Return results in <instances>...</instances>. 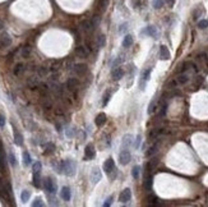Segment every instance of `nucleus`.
I'll return each mask as SVG.
<instances>
[{
    "label": "nucleus",
    "mask_w": 208,
    "mask_h": 207,
    "mask_svg": "<svg viewBox=\"0 0 208 207\" xmlns=\"http://www.w3.org/2000/svg\"><path fill=\"white\" fill-rule=\"evenodd\" d=\"M75 162L73 160H65L63 161V174H65L67 176H74L75 175Z\"/></svg>",
    "instance_id": "1"
},
{
    "label": "nucleus",
    "mask_w": 208,
    "mask_h": 207,
    "mask_svg": "<svg viewBox=\"0 0 208 207\" xmlns=\"http://www.w3.org/2000/svg\"><path fill=\"white\" fill-rule=\"evenodd\" d=\"M104 170L106 171L109 175H111V179H114L115 178V175H116V170H115V162H114V160L110 157V159H107L105 162H104Z\"/></svg>",
    "instance_id": "2"
},
{
    "label": "nucleus",
    "mask_w": 208,
    "mask_h": 207,
    "mask_svg": "<svg viewBox=\"0 0 208 207\" xmlns=\"http://www.w3.org/2000/svg\"><path fill=\"white\" fill-rule=\"evenodd\" d=\"M44 187L49 194H55L56 193V184L53 180V178H46L44 180Z\"/></svg>",
    "instance_id": "3"
},
{
    "label": "nucleus",
    "mask_w": 208,
    "mask_h": 207,
    "mask_svg": "<svg viewBox=\"0 0 208 207\" xmlns=\"http://www.w3.org/2000/svg\"><path fill=\"white\" fill-rule=\"evenodd\" d=\"M102 178V174H101V170L98 168H93L92 171H91V182L92 184H97Z\"/></svg>",
    "instance_id": "4"
},
{
    "label": "nucleus",
    "mask_w": 208,
    "mask_h": 207,
    "mask_svg": "<svg viewBox=\"0 0 208 207\" xmlns=\"http://www.w3.org/2000/svg\"><path fill=\"white\" fill-rule=\"evenodd\" d=\"M130 198H132V190L129 189V188H125V189L119 194V201H120L121 203H128L129 201H130Z\"/></svg>",
    "instance_id": "5"
},
{
    "label": "nucleus",
    "mask_w": 208,
    "mask_h": 207,
    "mask_svg": "<svg viewBox=\"0 0 208 207\" xmlns=\"http://www.w3.org/2000/svg\"><path fill=\"white\" fill-rule=\"evenodd\" d=\"M130 159H132V155L129 151H126V150H123V151L119 153V161H120L121 165H126V164H129Z\"/></svg>",
    "instance_id": "6"
},
{
    "label": "nucleus",
    "mask_w": 208,
    "mask_h": 207,
    "mask_svg": "<svg viewBox=\"0 0 208 207\" xmlns=\"http://www.w3.org/2000/svg\"><path fill=\"white\" fill-rule=\"evenodd\" d=\"M95 156H96V150L93 147V145H87L84 150V159L92 160V159H95Z\"/></svg>",
    "instance_id": "7"
},
{
    "label": "nucleus",
    "mask_w": 208,
    "mask_h": 207,
    "mask_svg": "<svg viewBox=\"0 0 208 207\" xmlns=\"http://www.w3.org/2000/svg\"><path fill=\"white\" fill-rule=\"evenodd\" d=\"M96 19L95 20H83L82 22V30L83 31H86V32H92L93 30H95V27H96Z\"/></svg>",
    "instance_id": "8"
},
{
    "label": "nucleus",
    "mask_w": 208,
    "mask_h": 207,
    "mask_svg": "<svg viewBox=\"0 0 208 207\" xmlns=\"http://www.w3.org/2000/svg\"><path fill=\"white\" fill-rule=\"evenodd\" d=\"M0 45L4 46V47H8L12 45V37L9 36L8 33H3L2 36H0Z\"/></svg>",
    "instance_id": "9"
},
{
    "label": "nucleus",
    "mask_w": 208,
    "mask_h": 207,
    "mask_svg": "<svg viewBox=\"0 0 208 207\" xmlns=\"http://www.w3.org/2000/svg\"><path fill=\"white\" fill-rule=\"evenodd\" d=\"M60 196L61 198L64 199V201H70L71 198V190L69 187H63L61 190H60Z\"/></svg>",
    "instance_id": "10"
},
{
    "label": "nucleus",
    "mask_w": 208,
    "mask_h": 207,
    "mask_svg": "<svg viewBox=\"0 0 208 207\" xmlns=\"http://www.w3.org/2000/svg\"><path fill=\"white\" fill-rule=\"evenodd\" d=\"M38 84H40V82H38V78L37 77H30L27 79V86L30 87L31 90H36L38 87Z\"/></svg>",
    "instance_id": "11"
},
{
    "label": "nucleus",
    "mask_w": 208,
    "mask_h": 207,
    "mask_svg": "<svg viewBox=\"0 0 208 207\" xmlns=\"http://www.w3.org/2000/svg\"><path fill=\"white\" fill-rule=\"evenodd\" d=\"M74 72L78 76H83V74H86V72H87V65H86V64H75Z\"/></svg>",
    "instance_id": "12"
},
{
    "label": "nucleus",
    "mask_w": 208,
    "mask_h": 207,
    "mask_svg": "<svg viewBox=\"0 0 208 207\" xmlns=\"http://www.w3.org/2000/svg\"><path fill=\"white\" fill-rule=\"evenodd\" d=\"M111 77H112L114 81H119V79H121V78L124 77V70L121 68H116L115 70H112Z\"/></svg>",
    "instance_id": "13"
},
{
    "label": "nucleus",
    "mask_w": 208,
    "mask_h": 207,
    "mask_svg": "<svg viewBox=\"0 0 208 207\" xmlns=\"http://www.w3.org/2000/svg\"><path fill=\"white\" fill-rule=\"evenodd\" d=\"M160 58L162 60H169L170 59V51H169V49L165 45H162L160 47Z\"/></svg>",
    "instance_id": "14"
},
{
    "label": "nucleus",
    "mask_w": 208,
    "mask_h": 207,
    "mask_svg": "<svg viewBox=\"0 0 208 207\" xmlns=\"http://www.w3.org/2000/svg\"><path fill=\"white\" fill-rule=\"evenodd\" d=\"M75 54L79 56V58H87L88 56V50H87V47H84V46H78V47H75Z\"/></svg>",
    "instance_id": "15"
},
{
    "label": "nucleus",
    "mask_w": 208,
    "mask_h": 207,
    "mask_svg": "<svg viewBox=\"0 0 208 207\" xmlns=\"http://www.w3.org/2000/svg\"><path fill=\"white\" fill-rule=\"evenodd\" d=\"M77 87H78V79H75V78H69V79L67 81L68 91H74Z\"/></svg>",
    "instance_id": "16"
},
{
    "label": "nucleus",
    "mask_w": 208,
    "mask_h": 207,
    "mask_svg": "<svg viewBox=\"0 0 208 207\" xmlns=\"http://www.w3.org/2000/svg\"><path fill=\"white\" fill-rule=\"evenodd\" d=\"M143 33H147L148 36L153 37V39H157V30H156L155 26H148V27H146V30L143 31Z\"/></svg>",
    "instance_id": "17"
},
{
    "label": "nucleus",
    "mask_w": 208,
    "mask_h": 207,
    "mask_svg": "<svg viewBox=\"0 0 208 207\" xmlns=\"http://www.w3.org/2000/svg\"><path fill=\"white\" fill-rule=\"evenodd\" d=\"M95 123H96V125L97 127H102L105 123H106V115L104 113H101V114H98V115L96 116V120H95Z\"/></svg>",
    "instance_id": "18"
},
{
    "label": "nucleus",
    "mask_w": 208,
    "mask_h": 207,
    "mask_svg": "<svg viewBox=\"0 0 208 207\" xmlns=\"http://www.w3.org/2000/svg\"><path fill=\"white\" fill-rule=\"evenodd\" d=\"M26 70V67H24V64H22V63H19V64H17L16 67H14V69H13V73H14V76H20L23 72Z\"/></svg>",
    "instance_id": "19"
},
{
    "label": "nucleus",
    "mask_w": 208,
    "mask_h": 207,
    "mask_svg": "<svg viewBox=\"0 0 208 207\" xmlns=\"http://www.w3.org/2000/svg\"><path fill=\"white\" fill-rule=\"evenodd\" d=\"M14 143L17 146H22L23 145V135L20 134L18 131H14Z\"/></svg>",
    "instance_id": "20"
},
{
    "label": "nucleus",
    "mask_w": 208,
    "mask_h": 207,
    "mask_svg": "<svg viewBox=\"0 0 208 207\" xmlns=\"http://www.w3.org/2000/svg\"><path fill=\"white\" fill-rule=\"evenodd\" d=\"M37 90H38L41 96H45V95H47V92H49V86L46 83H40Z\"/></svg>",
    "instance_id": "21"
},
{
    "label": "nucleus",
    "mask_w": 208,
    "mask_h": 207,
    "mask_svg": "<svg viewBox=\"0 0 208 207\" xmlns=\"http://www.w3.org/2000/svg\"><path fill=\"white\" fill-rule=\"evenodd\" d=\"M133 143V135L132 134H125L123 138V147H129Z\"/></svg>",
    "instance_id": "22"
},
{
    "label": "nucleus",
    "mask_w": 208,
    "mask_h": 207,
    "mask_svg": "<svg viewBox=\"0 0 208 207\" xmlns=\"http://www.w3.org/2000/svg\"><path fill=\"white\" fill-rule=\"evenodd\" d=\"M22 157H23V165H24V166H28V165H31V162H32V159H31V155L28 153L27 151H24V152L22 153Z\"/></svg>",
    "instance_id": "23"
},
{
    "label": "nucleus",
    "mask_w": 208,
    "mask_h": 207,
    "mask_svg": "<svg viewBox=\"0 0 208 207\" xmlns=\"http://www.w3.org/2000/svg\"><path fill=\"white\" fill-rule=\"evenodd\" d=\"M33 185L36 188H40L41 187V176H40V173H33Z\"/></svg>",
    "instance_id": "24"
},
{
    "label": "nucleus",
    "mask_w": 208,
    "mask_h": 207,
    "mask_svg": "<svg viewBox=\"0 0 208 207\" xmlns=\"http://www.w3.org/2000/svg\"><path fill=\"white\" fill-rule=\"evenodd\" d=\"M30 198H31V192H30V190L24 189L22 193H20V199H22L23 203H26L27 201H30Z\"/></svg>",
    "instance_id": "25"
},
{
    "label": "nucleus",
    "mask_w": 208,
    "mask_h": 207,
    "mask_svg": "<svg viewBox=\"0 0 208 207\" xmlns=\"http://www.w3.org/2000/svg\"><path fill=\"white\" fill-rule=\"evenodd\" d=\"M133 45V37L130 36V35H126V36L124 37L123 40V46L124 47H130Z\"/></svg>",
    "instance_id": "26"
},
{
    "label": "nucleus",
    "mask_w": 208,
    "mask_h": 207,
    "mask_svg": "<svg viewBox=\"0 0 208 207\" xmlns=\"http://www.w3.org/2000/svg\"><path fill=\"white\" fill-rule=\"evenodd\" d=\"M188 81H189V78H188L186 74H180L176 78V83H179V84H185Z\"/></svg>",
    "instance_id": "27"
},
{
    "label": "nucleus",
    "mask_w": 208,
    "mask_h": 207,
    "mask_svg": "<svg viewBox=\"0 0 208 207\" xmlns=\"http://www.w3.org/2000/svg\"><path fill=\"white\" fill-rule=\"evenodd\" d=\"M53 168L58 174H63V161L61 162H53Z\"/></svg>",
    "instance_id": "28"
},
{
    "label": "nucleus",
    "mask_w": 208,
    "mask_h": 207,
    "mask_svg": "<svg viewBox=\"0 0 208 207\" xmlns=\"http://www.w3.org/2000/svg\"><path fill=\"white\" fill-rule=\"evenodd\" d=\"M157 150H159V143H155L152 147H151L149 150H148V151L146 152V155L148 156V157H151V156H153L156 152H157Z\"/></svg>",
    "instance_id": "29"
},
{
    "label": "nucleus",
    "mask_w": 208,
    "mask_h": 207,
    "mask_svg": "<svg viewBox=\"0 0 208 207\" xmlns=\"http://www.w3.org/2000/svg\"><path fill=\"white\" fill-rule=\"evenodd\" d=\"M49 72H50V69L46 68V67H40V68L37 69V73H38L40 77H46V76L49 74Z\"/></svg>",
    "instance_id": "30"
},
{
    "label": "nucleus",
    "mask_w": 208,
    "mask_h": 207,
    "mask_svg": "<svg viewBox=\"0 0 208 207\" xmlns=\"http://www.w3.org/2000/svg\"><path fill=\"white\" fill-rule=\"evenodd\" d=\"M152 184H153V178L152 176H147L146 178V182H144V187L147 190H151L152 188Z\"/></svg>",
    "instance_id": "31"
},
{
    "label": "nucleus",
    "mask_w": 208,
    "mask_h": 207,
    "mask_svg": "<svg viewBox=\"0 0 208 207\" xmlns=\"http://www.w3.org/2000/svg\"><path fill=\"white\" fill-rule=\"evenodd\" d=\"M151 72H152V69H151V68H148V69H146V70H143V72H142V79L144 81V82L149 79Z\"/></svg>",
    "instance_id": "32"
},
{
    "label": "nucleus",
    "mask_w": 208,
    "mask_h": 207,
    "mask_svg": "<svg viewBox=\"0 0 208 207\" xmlns=\"http://www.w3.org/2000/svg\"><path fill=\"white\" fill-rule=\"evenodd\" d=\"M160 133H161V129H152L148 133V139H155Z\"/></svg>",
    "instance_id": "33"
},
{
    "label": "nucleus",
    "mask_w": 208,
    "mask_h": 207,
    "mask_svg": "<svg viewBox=\"0 0 208 207\" xmlns=\"http://www.w3.org/2000/svg\"><path fill=\"white\" fill-rule=\"evenodd\" d=\"M163 0H152V5L155 9H161L163 6Z\"/></svg>",
    "instance_id": "34"
},
{
    "label": "nucleus",
    "mask_w": 208,
    "mask_h": 207,
    "mask_svg": "<svg viewBox=\"0 0 208 207\" xmlns=\"http://www.w3.org/2000/svg\"><path fill=\"white\" fill-rule=\"evenodd\" d=\"M139 174H140V168L139 166H134L133 170H132V175L134 179H138L139 178Z\"/></svg>",
    "instance_id": "35"
},
{
    "label": "nucleus",
    "mask_w": 208,
    "mask_h": 207,
    "mask_svg": "<svg viewBox=\"0 0 208 207\" xmlns=\"http://www.w3.org/2000/svg\"><path fill=\"white\" fill-rule=\"evenodd\" d=\"M32 169H33V173H41V169H42V164H41L40 161L35 162V164H33V166H32Z\"/></svg>",
    "instance_id": "36"
},
{
    "label": "nucleus",
    "mask_w": 208,
    "mask_h": 207,
    "mask_svg": "<svg viewBox=\"0 0 208 207\" xmlns=\"http://www.w3.org/2000/svg\"><path fill=\"white\" fill-rule=\"evenodd\" d=\"M157 162H159V161H157V159H152V160H149V162L147 164V169H148V171L152 170V169L157 165Z\"/></svg>",
    "instance_id": "37"
},
{
    "label": "nucleus",
    "mask_w": 208,
    "mask_h": 207,
    "mask_svg": "<svg viewBox=\"0 0 208 207\" xmlns=\"http://www.w3.org/2000/svg\"><path fill=\"white\" fill-rule=\"evenodd\" d=\"M30 54H31V47H28V46L22 47V56H23V58H28Z\"/></svg>",
    "instance_id": "38"
},
{
    "label": "nucleus",
    "mask_w": 208,
    "mask_h": 207,
    "mask_svg": "<svg viewBox=\"0 0 208 207\" xmlns=\"http://www.w3.org/2000/svg\"><path fill=\"white\" fill-rule=\"evenodd\" d=\"M32 206H33V207H37V206H38V207H42V206H44V202H42V199H41L40 197H37V198H36L35 201L32 202Z\"/></svg>",
    "instance_id": "39"
},
{
    "label": "nucleus",
    "mask_w": 208,
    "mask_h": 207,
    "mask_svg": "<svg viewBox=\"0 0 208 207\" xmlns=\"http://www.w3.org/2000/svg\"><path fill=\"white\" fill-rule=\"evenodd\" d=\"M51 108H53L51 100H50V98H45V101H44V109L49 110V109H51Z\"/></svg>",
    "instance_id": "40"
},
{
    "label": "nucleus",
    "mask_w": 208,
    "mask_h": 207,
    "mask_svg": "<svg viewBox=\"0 0 208 207\" xmlns=\"http://www.w3.org/2000/svg\"><path fill=\"white\" fill-rule=\"evenodd\" d=\"M105 41H106V37L104 36V35H101V36L97 39V45H98V47H102V46L105 45Z\"/></svg>",
    "instance_id": "41"
},
{
    "label": "nucleus",
    "mask_w": 208,
    "mask_h": 207,
    "mask_svg": "<svg viewBox=\"0 0 208 207\" xmlns=\"http://www.w3.org/2000/svg\"><path fill=\"white\" fill-rule=\"evenodd\" d=\"M45 147H46V151H45V153H46V155H47V153L54 152V150H55V146H54L53 143H47Z\"/></svg>",
    "instance_id": "42"
},
{
    "label": "nucleus",
    "mask_w": 208,
    "mask_h": 207,
    "mask_svg": "<svg viewBox=\"0 0 208 207\" xmlns=\"http://www.w3.org/2000/svg\"><path fill=\"white\" fill-rule=\"evenodd\" d=\"M9 161H10V165H12V166H16V165H17L16 156L13 155V152H9Z\"/></svg>",
    "instance_id": "43"
},
{
    "label": "nucleus",
    "mask_w": 208,
    "mask_h": 207,
    "mask_svg": "<svg viewBox=\"0 0 208 207\" xmlns=\"http://www.w3.org/2000/svg\"><path fill=\"white\" fill-rule=\"evenodd\" d=\"M198 27H199V28H202V30L207 28V27H208V20H204V19L199 20V22H198Z\"/></svg>",
    "instance_id": "44"
},
{
    "label": "nucleus",
    "mask_w": 208,
    "mask_h": 207,
    "mask_svg": "<svg viewBox=\"0 0 208 207\" xmlns=\"http://www.w3.org/2000/svg\"><path fill=\"white\" fill-rule=\"evenodd\" d=\"M148 201H149V205H159V202H156V201H159V199H157V197H155V196L148 197Z\"/></svg>",
    "instance_id": "45"
},
{
    "label": "nucleus",
    "mask_w": 208,
    "mask_h": 207,
    "mask_svg": "<svg viewBox=\"0 0 208 207\" xmlns=\"http://www.w3.org/2000/svg\"><path fill=\"white\" fill-rule=\"evenodd\" d=\"M140 142H142V137H140V135H137V138H135L134 147H135V148H139V146H140Z\"/></svg>",
    "instance_id": "46"
},
{
    "label": "nucleus",
    "mask_w": 208,
    "mask_h": 207,
    "mask_svg": "<svg viewBox=\"0 0 208 207\" xmlns=\"http://www.w3.org/2000/svg\"><path fill=\"white\" fill-rule=\"evenodd\" d=\"M112 199H114V196H110L109 198L106 199V202L104 203V206H105V207H107V206H111V203H112Z\"/></svg>",
    "instance_id": "47"
},
{
    "label": "nucleus",
    "mask_w": 208,
    "mask_h": 207,
    "mask_svg": "<svg viewBox=\"0 0 208 207\" xmlns=\"http://www.w3.org/2000/svg\"><path fill=\"white\" fill-rule=\"evenodd\" d=\"M5 125V116L3 114H0V128H4Z\"/></svg>",
    "instance_id": "48"
},
{
    "label": "nucleus",
    "mask_w": 208,
    "mask_h": 207,
    "mask_svg": "<svg viewBox=\"0 0 208 207\" xmlns=\"http://www.w3.org/2000/svg\"><path fill=\"white\" fill-rule=\"evenodd\" d=\"M109 98H110V95H109V94H106V95H105V97H104V102H102V105H104V106H106V105H107V101H109Z\"/></svg>",
    "instance_id": "49"
},
{
    "label": "nucleus",
    "mask_w": 208,
    "mask_h": 207,
    "mask_svg": "<svg viewBox=\"0 0 208 207\" xmlns=\"http://www.w3.org/2000/svg\"><path fill=\"white\" fill-rule=\"evenodd\" d=\"M125 30H126V23H124V24L120 26V28H119V33H123Z\"/></svg>",
    "instance_id": "50"
},
{
    "label": "nucleus",
    "mask_w": 208,
    "mask_h": 207,
    "mask_svg": "<svg viewBox=\"0 0 208 207\" xmlns=\"http://www.w3.org/2000/svg\"><path fill=\"white\" fill-rule=\"evenodd\" d=\"M165 3H166L169 6H174V4H175V0H163Z\"/></svg>",
    "instance_id": "51"
},
{
    "label": "nucleus",
    "mask_w": 208,
    "mask_h": 207,
    "mask_svg": "<svg viewBox=\"0 0 208 207\" xmlns=\"http://www.w3.org/2000/svg\"><path fill=\"white\" fill-rule=\"evenodd\" d=\"M55 114H56V115H64V111L59 108V109H56V110H55Z\"/></svg>",
    "instance_id": "52"
},
{
    "label": "nucleus",
    "mask_w": 208,
    "mask_h": 207,
    "mask_svg": "<svg viewBox=\"0 0 208 207\" xmlns=\"http://www.w3.org/2000/svg\"><path fill=\"white\" fill-rule=\"evenodd\" d=\"M3 27H4V24H3V22H2V20H0V30H2Z\"/></svg>",
    "instance_id": "53"
}]
</instances>
